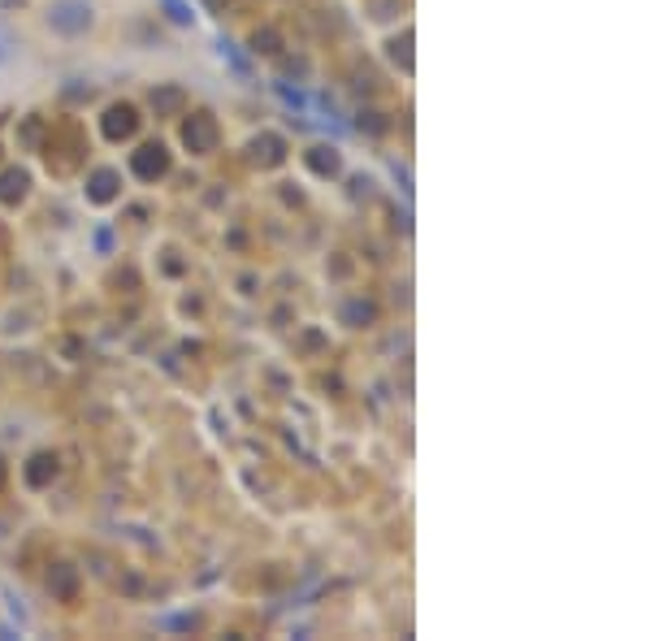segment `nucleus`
<instances>
[{
    "label": "nucleus",
    "instance_id": "nucleus-14",
    "mask_svg": "<svg viewBox=\"0 0 650 641\" xmlns=\"http://www.w3.org/2000/svg\"><path fill=\"white\" fill-rule=\"evenodd\" d=\"M0 5H5V9H18V5H26V0H0Z\"/></svg>",
    "mask_w": 650,
    "mask_h": 641
},
{
    "label": "nucleus",
    "instance_id": "nucleus-3",
    "mask_svg": "<svg viewBox=\"0 0 650 641\" xmlns=\"http://www.w3.org/2000/svg\"><path fill=\"white\" fill-rule=\"evenodd\" d=\"M130 169L143 178V182H156L169 174V152L161 148V143H143V148L130 156Z\"/></svg>",
    "mask_w": 650,
    "mask_h": 641
},
{
    "label": "nucleus",
    "instance_id": "nucleus-12",
    "mask_svg": "<svg viewBox=\"0 0 650 641\" xmlns=\"http://www.w3.org/2000/svg\"><path fill=\"white\" fill-rule=\"evenodd\" d=\"M408 44H412V35H403V39H395V44H390V57H395V61H403V70H412V57H408Z\"/></svg>",
    "mask_w": 650,
    "mask_h": 641
},
{
    "label": "nucleus",
    "instance_id": "nucleus-13",
    "mask_svg": "<svg viewBox=\"0 0 650 641\" xmlns=\"http://www.w3.org/2000/svg\"><path fill=\"white\" fill-rule=\"evenodd\" d=\"M161 5L169 9V18H174L178 26H187V22H191V9H187V5H182V0H161Z\"/></svg>",
    "mask_w": 650,
    "mask_h": 641
},
{
    "label": "nucleus",
    "instance_id": "nucleus-10",
    "mask_svg": "<svg viewBox=\"0 0 650 641\" xmlns=\"http://www.w3.org/2000/svg\"><path fill=\"white\" fill-rule=\"evenodd\" d=\"M152 109H156V113H174V109H182V91H178V87L152 91Z\"/></svg>",
    "mask_w": 650,
    "mask_h": 641
},
{
    "label": "nucleus",
    "instance_id": "nucleus-7",
    "mask_svg": "<svg viewBox=\"0 0 650 641\" xmlns=\"http://www.w3.org/2000/svg\"><path fill=\"white\" fill-rule=\"evenodd\" d=\"M91 200H96V204H104V200H113V195H117V174H113V169H96V174H91Z\"/></svg>",
    "mask_w": 650,
    "mask_h": 641
},
{
    "label": "nucleus",
    "instance_id": "nucleus-4",
    "mask_svg": "<svg viewBox=\"0 0 650 641\" xmlns=\"http://www.w3.org/2000/svg\"><path fill=\"white\" fill-rule=\"evenodd\" d=\"M135 126H139V117H135V109H130V104H113V109L104 113V135H109L113 143L117 139H130V135H135Z\"/></svg>",
    "mask_w": 650,
    "mask_h": 641
},
{
    "label": "nucleus",
    "instance_id": "nucleus-2",
    "mask_svg": "<svg viewBox=\"0 0 650 641\" xmlns=\"http://www.w3.org/2000/svg\"><path fill=\"white\" fill-rule=\"evenodd\" d=\"M182 143H187L191 152H213L217 148V122L208 113H191L187 122H182Z\"/></svg>",
    "mask_w": 650,
    "mask_h": 641
},
{
    "label": "nucleus",
    "instance_id": "nucleus-11",
    "mask_svg": "<svg viewBox=\"0 0 650 641\" xmlns=\"http://www.w3.org/2000/svg\"><path fill=\"white\" fill-rule=\"evenodd\" d=\"M256 148H265V165H278V161H282V152H286L278 135H260V139H256Z\"/></svg>",
    "mask_w": 650,
    "mask_h": 641
},
{
    "label": "nucleus",
    "instance_id": "nucleus-8",
    "mask_svg": "<svg viewBox=\"0 0 650 641\" xmlns=\"http://www.w3.org/2000/svg\"><path fill=\"white\" fill-rule=\"evenodd\" d=\"M52 477H57V460H52V455H35V460L26 464V481H31V486H48Z\"/></svg>",
    "mask_w": 650,
    "mask_h": 641
},
{
    "label": "nucleus",
    "instance_id": "nucleus-1",
    "mask_svg": "<svg viewBox=\"0 0 650 641\" xmlns=\"http://www.w3.org/2000/svg\"><path fill=\"white\" fill-rule=\"evenodd\" d=\"M48 22L57 26L61 35H83L91 26V5L87 0H57L52 13H48Z\"/></svg>",
    "mask_w": 650,
    "mask_h": 641
},
{
    "label": "nucleus",
    "instance_id": "nucleus-9",
    "mask_svg": "<svg viewBox=\"0 0 650 641\" xmlns=\"http://www.w3.org/2000/svg\"><path fill=\"white\" fill-rule=\"evenodd\" d=\"M308 165L317 169L321 178H334L338 169H343V161H338V152H334V148H312V152H308Z\"/></svg>",
    "mask_w": 650,
    "mask_h": 641
},
{
    "label": "nucleus",
    "instance_id": "nucleus-5",
    "mask_svg": "<svg viewBox=\"0 0 650 641\" xmlns=\"http://www.w3.org/2000/svg\"><path fill=\"white\" fill-rule=\"evenodd\" d=\"M26 187H31V178H26V169H5L0 174V204H18Z\"/></svg>",
    "mask_w": 650,
    "mask_h": 641
},
{
    "label": "nucleus",
    "instance_id": "nucleus-15",
    "mask_svg": "<svg viewBox=\"0 0 650 641\" xmlns=\"http://www.w3.org/2000/svg\"><path fill=\"white\" fill-rule=\"evenodd\" d=\"M0 486H5V464H0Z\"/></svg>",
    "mask_w": 650,
    "mask_h": 641
},
{
    "label": "nucleus",
    "instance_id": "nucleus-6",
    "mask_svg": "<svg viewBox=\"0 0 650 641\" xmlns=\"http://www.w3.org/2000/svg\"><path fill=\"white\" fill-rule=\"evenodd\" d=\"M48 590L57 594V598H65V603H70L74 590H78V572H74L70 564H57V568L48 572Z\"/></svg>",
    "mask_w": 650,
    "mask_h": 641
}]
</instances>
